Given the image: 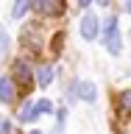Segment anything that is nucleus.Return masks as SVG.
<instances>
[{
	"instance_id": "1",
	"label": "nucleus",
	"mask_w": 131,
	"mask_h": 134,
	"mask_svg": "<svg viewBox=\"0 0 131 134\" xmlns=\"http://www.w3.org/2000/svg\"><path fill=\"white\" fill-rule=\"evenodd\" d=\"M103 42H106V50L112 53V56L120 53L123 39H120V31H117V17H109L106 23H103Z\"/></svg>"
},
{
	"instance_id": "2",
	"label": "nucleus",
	"mask_w": 131,
	"mask_h": 134,
	"mask_svg": "<svg viewBox=\"0 0 131 134\" xmlns=\"http://www.w3.org/2000/svg\"><path fill=\"white\" fill-rule=\"evenodd\" d=\"M33 8L45 17H59L64 11V0H33Z\"/></svg>"
},
{
	"instance_id": "3",
	"label": "nucleus",
	"mask_w": 131,
	"mask_h": 134,
	"mask_svg": "<svg viewBox=\"0 0 131 134\" xmlns=\"http://www.w3.org/2000/svg\"><path fill=\"white\" fill-rule=\"evenodd\" d=\"M78 28H81V36H84V39H95V34H98V17L87 11V14L81 17V25H78Z\"/></svg>"
},
{
	"instance_id": "4",
	"label": "nucleus",
	"mask_w": 131,
	"mask_h": 134,
	"mask_svg": "<svg viewBox=\"0 0 131 134\" xmlns=\"http://www.w3.org/2000/svg\"><path fill=\"white\" fill-rule=\"evenodd\" d=\"M73 87H75V90H73V95H75V98H81V100H87V103H92V100L98 98L95 87H92V84H87V81H75Z\"/></svg>"
},
{
	"instance_id": "5",
	"label": "nucleus",
	"mask_w": 131,
	"mask_h": 134,
	"mask_svg": "<svg viewBox=\"0 0 131 134\" xmlns=\"http://www.w3.org/2000/svg\"><path fill=\"white\" fill-rule=\"evenodd\" d=\"M14 78L20 81V87H28V84H31V70H28V64L17 62L14 64Z\"/></svg>"
},
{
	"instance_id": "6",
	"label": "nucleus",
	"mask_w": 131,
	"mask_h": 134,
	"mask_svg": "<svg viewBox=\"0 0 131 134\" xmlns=\"http://www.w3.org/2000/svg\"><path fill=\"white\" fill-rule=\"evenodd\" d=\"M0 100L3 103L14 100V81L11 78H0Z\"/></svg>"
},
{
	"instance_id": "7",
	"label": "nucleus",
	"mask_w": 131,
	"mask_h": 134,
	"mask_svg": "<svg viewBox=\"0 0 131 134\" xmlns=\"http://www.w3.org/2000/svg\"><path fill=\"white\" fill-rule=\"evenodd\" d=\"M39 117V112H36V103H25L22 109H20V123H33Z\"/></svg>"
},
{
	"instance_id": "8",
	"label": "nucleus",
	"mask_w": 131,
	"mask_h": 134,
	"mask_svg": "<svg viewBox=\"0 0 131 134\" xmlns=\"http://www.w3.org/2000/svg\"><path fill=\"white\" fill-rule=\"evenodd\" d=\"M53 81V70H50V67H36V84H39V87H48V84Z\"/></svg>"
},
{
	"instance_id": "9",
	"label": "nucleus",
	"mask_w": 131,
	"mask_h": 134,
	"mask_svg": "<svg viewBox=\"0 0 131 134\" xmlns=\"http://www.w3.org/2000/svg\"><path fill=\"white\" fill-rule=\"evenodd\" d=\"M120 112L131 117V90H123V92H120Z\"/></svg>"
},
{
	"instance_id": "10",
	"label": "nucleus",
	"mask_w": 131,
	"mask_h": 134,
	"mask_svg": "<svg viewBox=\"0 0 131 134\" xmlns=\"http://www.w3.org/2000/svg\"><path fill=\"white\" fill-rule=\"evenodd\" d=\"M28 6H31V0H14V8H11V17L14 20H20V17L28 11Z\"/></svg>"
},
{
	"instance_id": "11",
	"label": "nucleus",
	"mask_w": 131,
	"mask_h": 134,
	"mask_svg": "<svg viewBox=\"0 0 131 134\" xmlns=\"http://www.w3.org/2000/svg\"><path fill=\"white\" fill-rule=\"evenodd\" d=\"M50 109H53V103H50L48 98H42V100H36V112H39V115H45V112H50Z\"/></svg>"
},
{
	"instance_id": "12",
	"label": "nucleus",
	"mask_w": 131,
	"mask_h": 134,
	"mask_svg": "<svg viewBox=\"0 0 131 134\" xmlns=\"http://www.w3.org/2000/svg\"><path fill=\"white\" fill-rule=\"evenodd\" d=\"M6 48H8V34L0 28V53H6Z\"/></svg>"
},
{
	"instance_id": "13",
	"label": "nucleus",
	"mask_w": 131,
	"mask_h": 134,
	"mask_svg": "<svg viewBox=\"0 0 131 134\" xmlns=\"http://www.w3.org/2000/svg\"><path fill=\"white\" fill-rule=\"evenodd\" d=\"M11 131V123H8V120H0V134H8Z\"/></svg>"
},
{
	"instance_id": "14",
	"label": "nucleus",
	"mask_w": 131,
	"mask_h": 134,
	"mask_svg": "<svg viewBox=\"0 0 131 134\" xmlns=\"http://www.w3.org/2000/svg\"><path fill=\"white\" fill-rule=\"evenodd\" d=\"M50 134H61V123H59V126H56V129H53Z\"/></svg>"
},
{
	"instance_id": "15",
	"label": "nucleus",
	"mask_w": 131,
	"mask_h": 134,
	"mask_svg": "<svg viewBox=\"0 0 131 134\" xmlns=\"http://www.w3.org/2000/svg\"><path fill=\"white\" fill-rule=\"evenodd\" d=\"M78 3H81V6H84V8H87V6H89V3H92V0H78Z\"/></svg>"
},
{
	"instance_id": "16",
	"label": "nucleus",
	"mask_w": 131,
	"mask_h": 134,
	"mask_svg": "<svg viewBox=\"0 0 131 134\" xmlns=\"http://www.w3.org/2000/svg\"><path fill=\"white\" fill-rule=\"evenodd\" d=\"M95 3H100V6H109V0H95Z\"/></svg>"
},
{
	"instance_id": "17",
	"label": "nucleus",
	"mask_w": 131,
	"mask_h": 134,
	"mask_svg": "<svg viewBox=\"0 0 131 134\" xmlns=\"http://www.w3.org/2000/svg\"><path fill=\"white\" fill-rule=\"evenodd\" d=\"M126 11H131V0H126Z\"/></svg>"
},
{
	"instance_id": "18",
	"label": "nucleus",
	"mask_w": 131,
	"mask_h": 134,
	"mask_svg": "<svg viewBox=\"0 0 131 134\" xmlns=\"http://www.w3.org/2000/svg\"><path fill=\"white\" fill-rule=\"evenodd\" d=\"M31 134H42V131H31Z\"/></svg>"
}]
</instances>
